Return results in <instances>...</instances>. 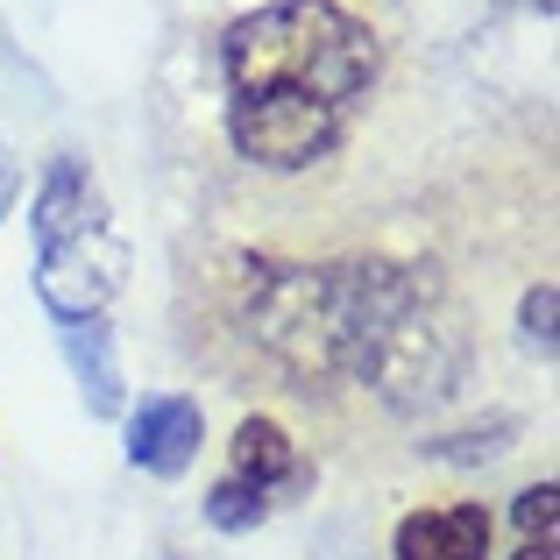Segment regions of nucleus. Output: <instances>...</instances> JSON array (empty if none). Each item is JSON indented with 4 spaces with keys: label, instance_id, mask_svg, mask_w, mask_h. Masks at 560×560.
Returning <instances> with one entry per match:
<instances>
[{
    "label": "nucleus",
    "instance_id": "4",
    "mask_svg": "<svg viewBox=\"0 0 560 560\" xmlns=\"http://www.w3.org/2000/svg\"><path fill=\"white\" fill-rule=\"evenodd\" d=\"M390 560H490V511L447 504V511H411L397 525Z\"/></svg>",
    "mask_w": 560,
    "mask_h": 560
},
{
    "label": "nucleus",
    "instance_id": "10",
    "mask_svg": "<svg viewBox=\"0 0 560 560\" xmlns=\"http://www.w3.org/2000/svg\"><path fill=\"white\" fill-rule=\"evenodd\" d=\"M14 199H22V164H14L8 142H0V220L14 213Z\"/></svg>",
    "mask_w": 560,
    "mask_h": 560
},
{
    "label": "nucleus",
    "instance_id": "8",
    "mask_svg": "<svg viewBox=\"0 0 560 560\" xmlns=\"http://www.w3.org/2000/svg\"><path fill=\"white\" fill-rule=\"evenodd\" d=\"M206 518H213L220 533H256V525L270 518V497H262L256 482H234V476H220L213 490H206Z\"/></svg>",
    "mask_w": 560,
    "mask_h": 560
},
{
    "label": "nucleus",
    "instance_id": "3",
    "mask_svg": "<svg viewBox=\"0 0 560 560\" xmlns=\"http://www.w3.org/2000/svg\"><path fill=\"white\" fill-rule=\"evenodd\" d=\"M199 440H206V419H199L191 397L156 390L128 411V462L150 468V476H185L199 462Z\"/></svg>",
    "mask_w": 560,
    "mask_h": 560
},
{
    "label": "nucleus",
    "instance_id": "5",
    "mask_svg": "<svg viewBox=\"0 0 560 560\" xmlns=\"http://www.w3.org/2000/svg\"><path fill=\"white\" fill-rule=\"evenodd\" d=\"M57 348H65L71 376H79L85 411H93V419H114V411H121V362H114L107 319H57Z\"/></svg>",
    "mask_w": 560,
    "mask_h": 560
},
{
    "label": "nucleus",
    "instance_id": "11",
    "mask_svg": "<svg viewBox=\"0 0 560 560\" xmlns=\"http://www.w3.org/2000/svg\"><path fill=\"white\" fill-rule=\"evenodd\" d=\"M525 8H539V14H553V0H525Z\"/></svg>",
    "mask_w": 560,
    "mask_h": 560
},
{
    "label": "nucleus",
    "instance_id": "6",
    "mask_svg": "<svg viewBox=\"0 0 560 560\" xmlns=\"http://www.w3.org/2000/svg\"><path fill=\"white\" fill-rule=\"evenodd\" d=\"M234 482H256L262 497L299 482V462H291V440L277 419H242L234 425Z\"/></svg>",
    "mask_w": 560,
    "mask_h": 560
},
{
    "label": "nucleus",
    "instance_id": "9",
    "mask_svg": "<svg viewBox=\"0 0 560 560\" xmlns=\"http://www.w3.org/2000/svg\"><path fill=\"white\" fill-rule=\"evenodd\" d=\"M553 319H560V291L553 284H533L518 305V341L533 348L539 362H553Z\"/></svg>",
    "mask_w": 560,
    "mask_h": 560
},
{
    "label": "nucleus",
    "instance_id": "1",
    "mask_svg": "<svg viewBox=\"0 0 560 560\" xmlns=\"http://www.w3.org/2000/svg\"><path fill=\"white\" fill-rule=\"evenodd\" d=\"M376 36L334 0H270L228 28V136L262 171H305L355 128Z\"/></svg>",
    "mask_w": 560,
    "mask_h": 560
},
{
    "label": "nucleus",
    "instance_id": "7",
    "mask_svg": "<svg viewBox=\"0 0 560 560\" xmlns=\"http://www.w3.org/2000/svg\"><path fill=\"white\" fill-rule=\"evenodd\" d=\"M553 511H560V490L553 482H533V490H518V560H553L560 533H553Z\"/></svg>",
    "mask_w": 560,
    "mask_h": 560
},
{
    "label": "nucleus",
    "instance_id": "2",
    "mask_svg": "<svg viewBox=\"0 0 560 560\" xmlns=\"http://www.w3.org/2000/svg\"><path fill=\"white\" fill-rule=\"evenodd\" d=\"M36 291L50 319H100L128 277V248L107 220L85 156H57L36 185Z\"/></svg>",
    "mask_w": 560,
    "mask_h": 560
}]
</instances>
